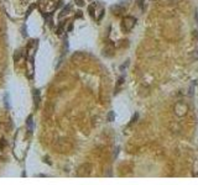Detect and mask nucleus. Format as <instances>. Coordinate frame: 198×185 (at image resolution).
<instances>
[{
  "label": "nucleus",
  "instance_id": "1",
  "mask_svg": "<svg viewBox=\"0 0 198 185\" xmlns=\"http://www.w3.org/2000/svg\"><path fill=\"white\" fill-rule=\"evenodd\" d=\"M60 5V0H40L39 9L43 15H51Z\"/></svg>",
  "mask_w": 198,
  "mask_h": 185
},
{
  "label": "nucleus",
  "instance_id": "2",
  "mask_svg": "<svg viewBox=\"0 0 198 185\" xmlns=\"http://www.w3.org/2000/svg\"><path fill=\"white\" fill-rule=\"evenodd\" d=\"M89 15L95 20V21H101L104 16V6L101 3H93L89 8H88Z\"/></svg>",
  "mask_w": 198,
  "mask_h": 185
},
{
  "label": "nucleus",
  "instance_id": "3",
  "mask_svg": "<svg viewBox=\"0 0 198 185\" xmlns=\"http://www.w3.org/2000/svg\"><path fill=\"white\" fill-rule=\"evenodd\" d=\"M136 25V18L134 16H124L123 18V21H122V25H120V29L123 32L128 33L130 32Z\"/></svg>",
  "mask_w": 198,
  "mask_h": 185
},
{
  "label": "nucleus",
  "instance_id": "4",
  "mask_svg": "<svg viewBox=\"0 0 198 185\" xmlns=\"http://www.w3.org/2000/svg\"><path fill=\"white\" fill-rule=\"evenodd\" d=\"M173 111H175V114H176L178 117H183V116H186L187 112L189 111V108H188V105H187L186 103L178 101V103H176V105L173 106Z\"/></svg>",
  "mask_w": 198,
  "mask_h": 185
},
{
  "label": "nucleus",
  "instance_id": "5",
  "mask_svg": "<svg viewBox=\"0 0 198 185\" xmlns=\"http://www.w3.org/2000/svg\"><path fill=\"white\" fill-rule=\"evenodd\" d=\"M90 173H92V164L84 163L78 168L77 175L78 176H88V175H90Z\"/></svg>",
  "mask_w": 198,
  "mask_h": 185
},
{
  "label": "nucleus",
  "instance_id": "6",
  "mask_svg": "<svg viewBox=\"0 0 198 185\" xmlns=\"http://www.w3.org/2000/svg\"><path fill=\"white\" fill-rule=\"evenodd\" d=\"M110 11L115 15V16H120L125 13V6L122 5V4H115V5H112L110 6Z\"/></svg>",
  "mask_w": 198,
  "mask_h": 185
},
{
  "label": "nucleus",
  "instance_id": "7",
  "mask_svg": "<svg viewBox=\"0 0 198 185\" xmlns=\"http://www.w3.org/2000/svg\"><path fill=\"white\" fill-rule=\"evenodd\" d=\"M36 48H37V41L36 40H34V41H31L30 43H29V46H27V54H29V61L31 59H34V56H35V51H36Z\"/></svg>",
  "mask_w": 198,
  "mask_h": 185
},
{
  "label": "nucleus",
  "instance_id": "8",
  "mask_svg": "<svg viewBox=\"0 0 198 185\" xmlns=\"http://www.w3.org/2000/svg\"><path fill=\"white\" fill-rule=\"evenodd\" d=\"M114 52H115V47H114V45L112 42H108L103 48V54L105 57H112L114 54Z\"/></svg>",
  "mask_w": 198,
  "mask_h": 185
},
{
  "label": "nucleus",
  "instance_id": "9",
  "mask_svg": "<svg viewBox=\"0 0 198 185\" xmlns=\"http://www.w3.org/2000/svg\"><path fill=\"white\" fill-rule=\"evenodd\" d=\"M84 59V53L83 52H76L73 56H72V61L74 62V63H79V62H82Z\"/></svg>",
  "mask_w": 198,
  "mask_h": 185
},
{
  "label": "nucleus",
  "instance_id": "10",
  "mask_svg": "<svg viewBox=\"0 0 198 185\" xmlns=\"http://www.w3.org/2000/svg\"><path fill=\"white\" fill-rule=\"evenodd\" d=\"M34 101H35V106L39 108L40 104V90H34Z\"/></svg>",
  "mask_w": 198,
  "mask_h": 185
},
{
  "label": "nucleus",
  "instance_id": "11",
  "mask_svg": "<svg viewBox=\"0 0 198 185\" xmlns=\"http://www.w3.org/2000/svg\"><path fill=\"white\" fill-rule=\"evenodd\" d=\"M123 84H124V77H122V78H119L118 79V81H117V86H115V94L120 90V88L123 86Z\"/></svg>",
  "mask_w": 198,
  "mask_h": 185
},
{
  "label": "nucleus",
  "instance_id": "12",
  "mask_svg": "<svg viewBox=\"0 0 198 185\" xmlns=\"http://www.w3.org/2000/svg\"><path fill=\"white\" fill-rule=\"evenodd\" d=\"M26 125H27L29 131H30V132H32V130H34V121H32V116H29V117H27Z\"/></svg>",
  "mask_w": 198,
  "mask_h": 185
},
{
  "label": "nucleus",
  "instance_id": "13",
  "mask_svg": "<svg viewBox=\"0 0 198 185\" xmlns=\"http://www.w3.org/2000/svg\"><path fill=\"white\" fill-rule=\"evenodd\" d=\"M189 58H191V61H197L198 59V49H194L193 52H191Z\"/></svg>",
  "mask_w": 198,
  "mask_h": 185
},
{
  "label": "nucleus",
  "instance_id": "14",
  "mask_svg": "<svg viewBox=\"0 0 198 185\" xmlns=\"http://www.w3.org/2000/svg\"><path fill=\"white\" fill-rule=\"evenodd\" d=\"M69 11H71V5H67V6H66V8L62 10V13H61V15H60V16H61V18H62V16H66V15H67Z\"/></svg>",
  "mask_w": 198,
  "mask_h": 185
},
{
  "label": "nucleus",
  "instance_id": "15",
  "mask_svg": "<svg viewBox=\"0 0 198 185\" xmlns=\"http://www.w3.org/2000/svg\"><path fill=\"white\" fill-rule=\"evenodd\" d=\"M114 120H115V114H114V111H110V112L108 114V121L112 122V121H114Z\"/></svg>",
  "mask_w": 198,
  "mask_h": 185
},
{
  "label": "nucleus",
  "instance_id": "16",
  "mask_svg": "<svg viewBox=\"0 0 198 185\" xmlns=\"http://www.w3.org/2000/svg\"><path fill=\"white\" fill-rule=\"evenodd\" d=\"M192 37H193V41H194V42H197V41H198V31H193Z\"/></svg>",
  "mask_w": 198,
  "mask_h": 185
},
{
  "label": "nucleus",
  "instance_id": "17",
  "mask_svg": "<svg viewBox=\"0 0 198 185\" xmlns=\"http://www.w3.org/2000/svg\"><path fill=\"white\" fill-rule=\"evenodd\" d=\"M138 119H139V114H138V112H136V114H135V115H134V117H133V119H131V121H130V124H135V122H136V121H138Z\"/></svg>",
  "mask_w": 198,
  "mask_h": 185
},
{
  "label": "nucleus",
  "instance_id": "18",
  "mask_svg": "<svg viewBox=\"0 0 198 185\" xmlns=\"http://www.w3.org/2000/svg\"><path fill=\"white\" fill-rule=\"evenodd\" d=\"M5 146H6V141H5V140H2V141H0V149H4Z\"/></svg>",
  "mask_w": 198,
  "mask_h": 185
},
{
  "label": "nucleus",
  "instance_id": "19",
  "mask_svg": "<svg viewBox=\"0 0 198 185\" xmlns=\"http://www.w3.org/2000/svg\"><path fill=\"white\" fill-rule=\"evenodd\" d=\"M119 2H120V4L122 5H124V6H126L129 3H130V0H119Z\"/></svg>",
  "mask_w": 198,
  "mask_h": 185
},
{
  "label": "nucleus",
  "instance_id": "20",
  "mask_svg": "<svg viewBox=\"0 0 198 185\" xmlns=\"http://www.w3.org/2000/svg\"><path fill=\"white\" fill-rule=\"evenodd\" d=\"M144 2H145V0H136V4H138L140 8H142V6H144Z\"/></svg>",
  "mask_w": 198,
  "mask_h": 185
},
{
  "label": "nucleus",
  "instance_id": "21",
  "mask_svg": "<svg viewBox=\"0 0 198 185\" xmlns=\"http://www.w3.org/2000/svg\"><path fill=\"white\" fill-rule=\"evenodd\" d=\"M76 3H77L78 6H83V5H84V2H83V0H76Z\"/></svg>",
  "mask_w": 198,
  "mask_h": 185
}]
</instances>
